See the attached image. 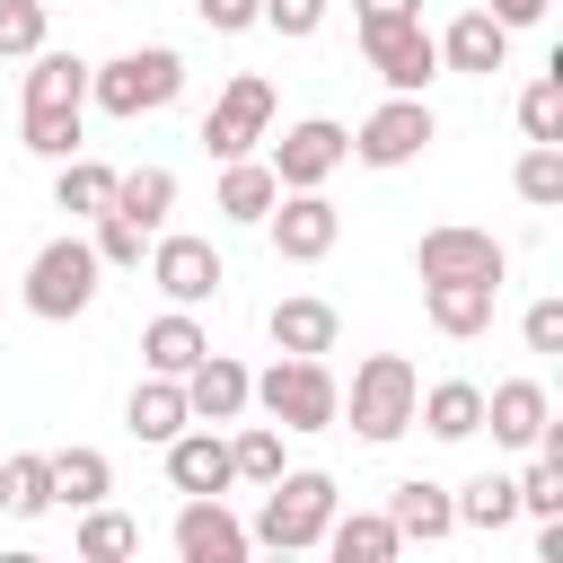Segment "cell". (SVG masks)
Masks as SVG:
<instances>
[{"label": "cell", "instance_id": "cell-34", "mask_svg": "<svg viewBox=\"0 0 563 563\" xmlns=\"http://www.w3.org/2000/svg\"><path fill=\"white\" fill-rule=\"evenodd\" d=\"M229 466H238V484H273V475H282V422L229 431Z\"/></svg>", "mask_w": 563, "mask_h": 563}, {"label": "cell", "instance_id": "cell-33", "mask_svg": "<svg viewBox=\"0 0 563 563\" xmlns=\"http://www.w3.org/2000/svg\"><path fill=\"white\" fill-rule=\"evenodd\" d=\"M79 554H88V563H114V554H141V519H123V510H106V501H88V510H79Z\"/></svg>", "mask_w": 563, "mask_h": 563}, {"label": "cell", "instance_id": "cell-19", "mask_svg": "<svg viewBox=\"0 0 563 563\" xmlns=\"http://www.w3.org/2000/svg\"><path fill=\"white\" fill-rule=\"evenodd\" d=\"M545 422H554V396H545L537 378H501V387H484V431H493L501 449H537Z\"/></svg>", "mask_w": 563, "mask_h": 563}, {"label": "cell", "instance_id": "cell-30", "mask_svg": "<svg viewBox=\"0 0 563 563\" xmlns=\"http://www.w3.org/2000/svg\"><path fill=\"white\" fill-rule=\"evenodd\" d=\"M106 493H114V466H106V449H53V501L88 510V501H106Z\"/></svg>", "mask_w": 563, "mask_h": 563}, {"label": "cell", "instance_id": "cell-9", "mask_svg": "<svg viewBox=\"0 0 563 563\" xmlns=\"http://www.w3.org/2000/svg\"><path fill=\"white\" fill-rule=\"evenodd\" d=\"M264 132H273V79H264V70H238V79L211 97V114H202L194 141H202L211 158H246Z\"/></svg>", "mask_w": 563, "mask_h": 563}, {"label": "cell", "instance_id": "cell-5", "mask_svg": "<svg viewBox=\"0 0 563 563\" xmlns=\"http://www.w3.org/2000/svg\"><path fill=\"white\" fill-rule=\"evenodd\" d=\"M246 405H264V422H282V431H334L343 422V378L325 361H308V352H282L246 387Z\"/></svg>", "mask_w": 563, "mask_h": 563}, {"label": "cell", "instance_id": "cell-38", "mask_svg": "<svg viewBox=\"0 0 563 563\" xmlns=\"http://www.w3.org/2000/svg\"><path fill=\"white\" fill-rule=\"evenodd\" d=\"M44 44V0H0V62H26Z\"/></svg>", "mask_w": 563, "mask_h": 563}, {"label": "cell", "instance_id": "cell-10", "mask_svg": "<svg viewBox=\"0 0 563 563\" xmlns=\"http://www.w3.org/2000/svg\"><path fill=\"white\" fill-rule=\"evenodd\" d=\"M431 141H440L431 106H422V97H396V88H387V106H378V114H369V123L352 132V158H361V167H413V158H422Z\"/></svg>", "mask_w": 563, "mask_h": 563}, {"label": "cell", "instance_id": "cell-22", "mask_svg": "<svg viewBox=\"0 0 563 563\" xmlns=\"http://www.w3.org/2000/svg\"><path fill=\"white\" fill-rule=\"evenodd\" d=\"M185 422H194V413H185V378H158V369H150V378L123 396V431L150 440V449H167Z\"/></svg>", "mask_w": 563, "mask_h": 563}, {"label": "cell", "instance_id": "cell-11", "mask_svg": "<svg viewBox=\"0 0 563 563\" xmlns=\"http://www.w3.org/2000/svg\"><path fill=\"white\" fill-rule=\"evenodd\" d=\"M361 53H369V70H378L396 97H422V88L440 79V44H431V26H422V18H396V26H361Z\"/></svg>", "mask_w": 563, "mask_h": 563}, {"label": "cell", "instance_id": "cell-18", "mask_svg": "<svg viewBox=\"0 0 563 563\" xmlns=\"http://www.w3.org/2000/svg\"><path fill=\"white\" fill-rule=\"evenodd\" d=\"M246 387H255V369H246V361L202 352V361L185 369V413H194V422H238V413H246Z\"/></svg>", "mask_w": 563, "mask_h": 563}, {"label": "cell", "instance_id": "cell-27", "mask_svg": "<svg viewBox=\"0 0 563 563\" xmlns=\"http://www.w3.org/2000/svg\"><path fill=\"white\" fill-rule=\"evenodd\" d=\"M53 202H62L70 220H97V211L114 202V167H106V158H88V150L53 158Z\"/></svg>", "mask_w": 563, "mask_h": 563}, {"label": "cell", "instance_id": "cell-15", "mask_svg": "<svg viewBox=\"0 0 563 563\" xmlns=\"http://www.w3.org/2000/svg\"><path fill=\"white\" fill-rule=\"evenodd\" d=\"M167 484H176V493H229V484H238L229 431H220V422H185V431L167 440Z\"/></svg>", "mask_w": 563, "mask_h": 563}, {"label": "cell", "instance_id": "cell-7", "mask_svg": "<svg viewBox=\"0 0 563 563\" xmlns=\"http://www.w3.org/2000/svg\"><path fill=\"white\" fill-rule=\"evenodd\" d=\"M264 238H273L282 264H325L334 238H343V211L325 202V185H282L273 211H264Z\"/></svg>", "mask_w": 563, "mask_h": 563}, {"label": "cell", "instance_id": "cell-24", "mask_svg": "<svg viewBox=\"0 0 563 563\" xmlns=\"http://www.w3.org/2000/svg\"><path fill=\"white\" fill-rule=\"evenodd\" d=\"M273 194H282V176H273L255 150H246V158H220V220H238V229H264Z\"/></svg>", "mask_w": 563, "mask_h": 563}, {"label": "cell", "instance_id": "cell-43", "mask_svg": "<svg viewBox=\"0 0 563 563\" xmlns=\"http://www.w3.org/2000/svg\"><path fill=\"white\" fill-rule=\"evenodd\" d=\"M361 26H396V18H422V0H352Z\"/></svg>", "mask_w": 563, "mask_h": 563}, {"label": "cell", "instance_id": "cell-23", "mask_svg": "<svg viewBox=\"0 0 563 563\" xmlns=\"http://www.w3.org/2000/svg\"><path fill=\"white\" fill-rule=\"evenodd\" d=\"M413 422H422L431 440H449V449H457V440H475V431H484V387H475V378H440V387H422V396H413Z\"/></svg>", "mask_w": 563, "mask_h": 563}, {"label": "cell", "instance_id": "cell-14", "mask_svg": "<svg viewBox=\"0 0 563 563\" xmlns=\"http://www.w3.org/2000/svg\"><path fill=\"white\" fill-rule=\"evenodd\" d=\"M343 158H352V132H343L334 114H308V123H290V132L273 141V158H264V167H273L282 185H325Z\"/></svg>", "mask_w": 563, "mask_h": 563}, {"label": "cell", "instance_id": "cell-31", "mask_svg": "<svg viewBox=\"0 0 563 563\" xmlns=\"http://www.w3.org/2000/svg\"><path fill=\"white\" fill-rule=\"evenodd\" d=\"M0 510L9 519H44L53 510V457H0Z\"/></svg>", "mask_w": 563, "mask_h": 563}, {"label": "cell", "instance_id": "cell-1", "mask_svg": "<svg viewBox=\"0 0 563 563\" xmlns=\"http://www.w3.org/2000/svg\"><path fill=\"white\" fill-rule=\"evenodd\" d=\"M26 150L35 158H70L88 150V62L35 44L26 53Z\"/></svg>", "mask_w": 563, "mask_h": 563}, {"label": "cell", "instance_id": "cell-37", "mask_svg": "<svg viewBox=\"0 0 563 563\" xmlns=\"http://www.w3.org/2000/svg\"><path fill=\"white\" fill-rule=\"evenodd\" d=\"M510 484H519V510H528V519H554V510H563V457L528 449V466H519Z\"/></svg>", "mask_w": 563, "mask_h": 563}, {"label": "cell", "instance_id": "cell-42", "mask_svg": "<svg viewBox=\"0 0 563 563\" xmlns=\"http://www.w3.org/2000/svg\"><path fill=\"white\" fill-rule=\"evenodd\" d=\"M475 9H484V18H501V26H510V35H519V26H537V18H545V0H475Z\"/></svg>", "mask_w": 563, "mask_h": 563}, {"label": "cell", "instance_id": "cell-20", "mask_svg": "<svg viewBox=\"0 0 563 563\" xmlns=\"http://www.w3.org/2000/svg\"><path fill=\"white\" fill-rule=\"evenodd\" d=\"M387 528H396L405 545H440V537H457L449 484H431V475H405V484L387 493Z\"/></svg>", "mask_w": 563, "mask_h": 563}, {"label": "cell", "instance_id": "cell-13", "mask_svg": "<svg viewBox=\"0 0 563 563\" xmlns=\"http://www.w3.org/2000/svg\"><path fill=\"white\" fill-rule=\"evenodd\" d=\"M167 545L185 554V563H246V519L220 501V493H185V510H176V528H167Z\"/></svg>", "mask_w": 563, "mask_h": 563}, {"label": "cell", "instance_id": "cell-2", "mask_svg": "<svg viewBox=\"0 0 563 563\" xmlns=\"http://www.w3.org/2000/svg\"><path fill=\"white\" fill-rule=\"evenodd\" d=\"M343 510V484L325 475V466H282L273 484H264V510H255V545H273V554H308L317 537H325V519Z\"/></svg>", "mask_w": 563, "mask_h": 563}, {"label": "cell", "instance_id": "cell-25", "mask_svg": "<svg viewBox=\"0 0 563 563\" xmlns=\"http://www.w3.org/2000/svg\"><path fill=\"white\" fill-rule=\"evenodd\" d=\"M202 352H211V334L194 325V308H167V317H150V325H141V361H150L158 378H185Z\"/></svg>", "mask_w": 563, "mask_h": 563}, {"label": "cell", "instance_id": "cell-16", "mask_svg": "<svg viewBox=\"0 0 563 563\" xmlns=\"http://www.w3.org/2000/svg\"><path fill=\"white\" fill-rule=\"evenodd\" d=\"M431 44H440V70H466V79H493V70L510 62V26L484 18V9H457Z\"/></svg>", "mask_w": 563, "mask_h": 563}, {"label": "cell", "instance_id": "cell-32", "mask_svg": "<svg viewBox=\"0 0 563 563\" xmlns=\"http://www.w3.org/2000/svg\"><path fill=\"white\" fill-rule=\"evenodd\" d=\"M510 185H519V202L554 211V202H563V141H528L519 167H510Z\"/></svg>", "mask_w": 563, "mask_h": 563}, {"label": "cell", "instance_id": "cell-28", "mask_svg": "<svg viewBox=\"0 0 563 563\" xmlns=\"http://www.w3.org/2000/svg\"><path fill=\"white\" fill-rule=\"evenodd\" d=\"M106 211H123V220H141V229L158 238V229H167V211H176V167H123Z\"/></svg>", "mask_w": 563, "mask_h": 563}, {"label": "cell", "instance_id": "cell-26", "mask_svg": "<svg viewBox=\"0 0 563 563\" xmlns=\"http://www.w3.org/2000/svg\"><path fill=\"white\" fill-rule=\"evenodd\" d=\"M317 545H325L334 563H387V554H405V537L387 528V510H334Z\"/></svg>", "mask_w": 563, "mask_h": 563}, {"label": "cell", "instance_id": "cell-41", "mask_svg": "<svg viewBox=\"0 0 563 563\" xmlns=\"http://www.w3.org/2000/svg\"><path fill=\"white\" fill-rule=\"evenodd\" d=\"M519 334H528V352H563V299H537L519 317Z\"/></svg>", "mask_w": 563, "mask_h": 563}, {"label": "cell", "instance_id": "cell-12", "mask_svg": "<svg viewBox=\"0 0 563 563\" xmlns=\"http://www.w3.org/2000/svg\"><path fill=\"white\" fill-rule=\"evenodd\" d=\"M413 273H422V282H457V273L501 282V273H510V246H501L493 229H457V220H449V229H422V238H413Z\"/></svg>", "mask_w": 563, "mask_h": 563}, {"label": "cell", "instance_id": "cell-21", "mask_svg": "<svg viewBox=\"0 0 563 563\" xmlns=\"http://www.w3.org/2000/svg\"><path fill=\"white\" fill-rule=\"evenodd\" d=\"M264 334H273V352H308V361H325L334 334H343V317H334V299H273Z\"/></svg>", "mask_w": 563, "mask_h": 563}, {"label": "cell", "instance_id": "cell-17", "mask_svg": "<svg viewBox=\"0 0 563 563\" xmlns=\"http://www.w3.org/2000/svg\"><path fill=\"white\" fill-rule=\"evenodd\" d=\"M493 308H501V282H475V273H457V282H422V317H431L449 343H475V334L493 325Z\"/></svg>", "mask_w": 563, "mask_h": 563}, {"label": "cell", "instance_id": "cell-36", "mask_svg": "<svg viewBox=\"0 0 563 563\" xmlns=\"http://www.w3.org/2000/svg\"><path fill=\"white\" fill-rule=\"evenodd\" d=\"M88 246H97V264H106V273H132V264L150 255V229H141V220H123V211H97V238H88Z\"/></svg>", "mask_w": 563, "mask_h": 563}, {"label": "cell", "instance_id": "cell-39", "mask_svg": "<svg viewBox=\"0 0 563 563\" xmlns=\"http://www.w3.org/2000/svg\"><path fill=\"white\" fill-rule=\"evenodd\" d=\"M255 26H273V35H290V44H299V35H317V26H325V0H264V18H255Z\"/></svg>", "mask_w": 563, "mask_h": 563}, {"label": "cell", "instance_id": "cell-40", "mask_svg": "<svg viewBox=\"0 0 563 563\" xmlns=\"http://www.w3.org/2000/svg\"><path fill=\"white\" fill-rule=\"evenodd\" d=\"M194 18H202L211 35H246V26L264 18V0H194Z\"/></svg>", "mask_w": 563, "mask_h": 563}, {"label": "cell", "instance_id": "cell-3", "mask_svg": "<svg viewBox=\"0 0 563 563\" xmlns=\"http://www.w3.org/2000/svg\"><path fill=\"white\" fill-rule=\"evenodd\" d=\"M176 88H185V62L167 44H132L114 62H88V106L114 114V123H141V114L176 106Z\"/></svg>", "mask_w": 563, "mask_h": 563}, {"label": "cell", "instance_id": "cell-35", "mask_svg": "<svg viewBox=\"0 0 563 563\" xmlns=\"http://www.w3.org/2000/svg\"><path fill=\"white\" fill-rule=\"evenodd\" d=\"M519 132H528V141H563V62L519 88Z\"/></svg>", "mask_w": 563, "mask_h": 563}, {"label": "cell", "instance_id": "cell-29", "mask_svg": "<svg viewBox=\"0 0 563 563\" xmlns=\"http://www.w3.org/2000/svg\"><path fill=\"white\" fill-rule=\"evenodd\" d=\"M449 510H457V528H484V537H501V528L519 519V484L484 466V475H466V484L449 493Z\"/></svg>", "mask_w": 563, "mask_h": 563}, {"label": "cell", "instance_id": "cell-4", "mask_svg": "<svg viewBox=\"0 0 563 563\" xmlns=\"http://www.w3.org/2000/svg\"><path fill=\"white\" fill-rule=\"evenodd\" d=\"M97 282H106V264H97V246L70 229V238H44V246H35V264H26V282H18V299H26V317L70 325V317H88V308H97Z\"/></svg>", "mask_w": 563, "mask_h": 563}, {"label": "cell", "instance_id": "cell-8", "mask_svg": "<svg viewBox=\"0 0 563 563\" xmlns=\"http://www.w3.org/2000/svg\"><path fill=\"white\" fill-rule=\"evenodd\" d=\"M141 264H150V282H158L167 308H202V299H220V282H229L220 246H211V238H185V229H158Z\"/></svg>", "mask_w": 563, "mask_h": 563}, {"label": "cell", "instance_id": "cell-6", "mask_svg": "<svg viewBox=\"0 0 563 563\" xmlns=\"http://www.w3.org/2000/svg\"><path fill=\"white\" fill-rule=\"evenodd\" d=\"M413 396H422V369H413L405 352H369V361L352 369V387H343V413H352V431H361L369 449H387V440L413 431Z\"/></svg>", "mask_w": 563, "mask_h": 563}]
</instances>
